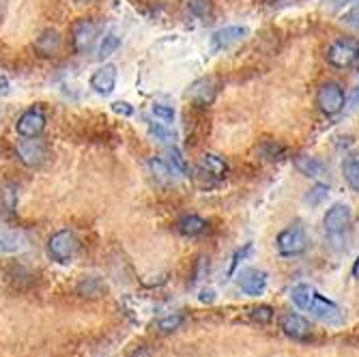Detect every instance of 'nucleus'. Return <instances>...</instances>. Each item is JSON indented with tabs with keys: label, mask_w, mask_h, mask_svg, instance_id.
<instances>
[{
	"label": "nucleus",
	"mask_w": 359,
	"mask_h": 357,
	"mask_svg": "<svg viewBox=\"0 0 359 357\" xmlns=\"http://www.w3.org/2000/svg\"><path fill=\"white\" fill-rule=\"evenodd\" d=\"M80 250V239L74 231L62 229L48 239V256L58 265L72 263Z\"/></svg>",
	"instance_id": "1"
},
{
	"label": "nucleus",
	"mask_w": 359,
	"mask_h": 357,
	"mask_svg": "<svg viewBox=\"0 0 359 357\" xmlns=\"http://www.w3.org/2000/svg\"><path fill=\"white\" fill-rule=\"evenodd\" d=\"M325 58L334 69H353L359 65V41L353 37H340L330 43Z\"/></svg>",
	"instance_id": "2"
},
{
	"label": "nucleus",
	"mask_w": 359,
	"mask_h": 357,
	"mask_svg": "<svg viewBox=\"0 0 359 357\" xmlns=\"http://www.w3.org/2000/svg\"><path fill=\"white\" fill-rule=\"evenodd\" d=\"M276 250L282 258H295L308 250V235L302 224H290L276 237Z\"/></svg>",
	"instance_id": "3"
},
{
	"label": "nucleus",
	"mask_w": 359,
	"mask_h": 357,
	"mask_svg": "<svg viewBox=\"0 0 359 357\" xmlns=\"http://www.w3.org/2000/svg\"><path fill=\"white\" fill-rule=\"evenodd\" d=\"M15 155L28 168H37L41 164H46L50 157V144L37 136V138H24L15 144Z\"/></svg>",
	"instance_id": "4"
},
{
	"label": "nucleus",
	"mask_w": 359,
	"mask_h": 357,
	"mask_svg": "<svg viewBox=\"0 0 359 357\" xmlns=\"http://www.w3.org/2000/svg\"><path fill=\"white\" fill-rule=\"evenodd\" d=\"M346 104V95H344V88L338 84V82H325L318 86L316 90V108L327 114V116H334L338 112H342Z\"/></svg>",
	"instance_id": "5"
},
{
	"label": "nucleus",
	"mask_w": 359,
	"mask_h": 357,
	"mask_svg": "<svg viewBox=\"0 0 359 357\" xmlns=\"http://www.w3.org/2000/svg\"><path fill=\"white\" fill-rule=\"evenodd\" d=\"M46 123H48V116H46V110L41 104L37 106H30L28 110H24L15 123V132L22 136V138H37L43 134L46 129Z\"/></svg>",
	"instance_id": "6"
},
{
	"label": "nucleus",
	"mask_w": 359,
	"mask_h": 357,
	"mask_svg": "<svg viewBox=\"0 0 359 357\" xmlns=\"http://www.w3.org/2000/svg\"><path fill=\"white\" fill-rule=\"evenodd\" d=\"M97 35H100V24L93 18H80L72 24V46L74 52L84 54L93 48Z\"/></svg>",
	"instance_id": "7"
},
{
	"label": "nucleus",
	"mask_w": 359,
	"mask_h": 357,
	"mask_svg": "<svg viewBox=\"0 0 359 357\" xmlns=\"http://www.w3.org/2000/svg\"><path fill=\"white\" fill-rule=\"evenodd\" d=\"M217 93H219V80L215 76L196 80L187 88V97H189L191 106H196V108H209L215 102Z\"/></svg>",
	"instance_id": "8"
},
{
	"label": "nucleus",
	"mask_w": 359,
	"mask_h": 357,
	"mask_svg": "<svg viewBox=\"0 0 359 357\" xmlns=\"http://www.w3.org/2000/svg\"><path fill=\"white\" fill-rule=\"evenodd\" d=\"M308 312H310L314 318H318L320 323H325V325H332V328H338V325H342V323H344V312H342V308H340L338 304H334L332 299L318 295V293H314Z\"/></svg>",
	"instance_id": "9"
},
{
	"label": "nucleus",
	"mask_w": 359,
	"mask_h": 357,
	"mask_svg": "<svg viewBox=\"0 0 359 357\" xmlns=\"http://www.w3.org/2000/svg\"><path fill=\"white\" fill-rule=\"evenodd\" d=\"M280 330L284 336L292 338V340H299L306 342L312 338V325L306 316H302L299 312H286L280 316Z\"/></svg>",
	"instance_id": "10"
},
{
	"label": "nucleus",
	"mask_w": 359,
	"mask_h": 357,
	"mask_svg": "<svg viewBox=\"0 0 359 357\" xmlns=\"http://www.w3.org/2000/svg\"><path fill=\"white\" fill-rule=\"evenodd\" d=\"M351 222H353V211L348 205H342V203L327 209V213H325V217H323L325 233H327L330 237H338L344 231H348Z\"/></svg>",
	"instance_id": "11"
},
{
	"label": "nucleus",
	"mask_w": 359,
	"mask_h": 357,
	"mask_svg": "<svg viewBox=\"0 0 359 357\" xmlns=\"http://www.w3.org/2000/svg\"><path fill=\"white\" fill-rule=\"evenodd\" d=\"M198 175L205 179V185H215L228 175V164L215 153H205L198 161Z\"/></svg>",
	"instance_id": "12"
},
{
	"label": "nucleus",
	"mask_w": 359,
	"mask_h": 357,
	"mask_svg": "<svg viewBox=\"0 0 359 357\" xmlns=\"http://www.w3.org/2000/svg\"><path fill=\"white\" fill-rule=\"evenodd\" d=\"M239 288L250 297H258L267 290V274L263 269H245L237 278Z\"/></svg>",
	"instance_id": "13"
},
{
	"label": "nucleus",
	"mask_w": 359,
	"mask_h": 357,
	"mask_svg": "<svg viewBox=\"0 0 359 357\" xmlns=\"http://www.w3.org/2000/svg\"><path fill=\"white\" fill-rule=\"evenodd\" d=\"M248 35V28L245 26H226L213 32L211 37V46L213 50H231L233 46L241 43Z\"/></svg>",
	"instance_id": "14"
},
{
	"label": "nucleus",
	"mask_w": 359,
	"mask_h": 357,
	"mask_svg": "<svg viewBox=\"0 0 359 357\" xmlns=\"http://www.w3.org/2000/svg\"><path fill=\"white\" fill-rule=\"evenodd\" d=\"M116 78H118V72L114 65H104V67L93 72L90 88H95L100 95H110L116 88Z\"/></svg>",
	"instance_id": "15"
},
{
	"label": "nucleus",
	"mask_w": 359,
	"mask_h": 357,
	"mask_svg": "<svg viewBox=\"0 0 359 357\" xmlns=\"http://www.w3.org/2000/svg\"><path fill=\"white\" fill-rule=\"evenodd\" d=\"M62 48V39L54 28L43 30L41 35L32 43V50H35L41 58H54Z\"/></svg>",
	"instance_id": "16"
},
{
	"label": "nucleus",
	"mask_w": 359,
	"mask_h": 357,
	"mask_svg": "<svg viewBox=\"0 0 359 357\" xmlns=\"http://www.w3.org/2000/svg\"><path fill=\"white\" fill-rule=\"evenodd\" d=\"M292 164L295 168L304 175V177H310V179H318L325 175V164L320 159L312 157V155H306V153H299L292 157Z\"/></svg>",
	"instance_id": "17"
},
{
	"label": "nucleus",
	"mask_w": 359,
	"mask_h": 357,
	"mask_svg": "<svg viewBox=\"0 0 359 357\" xmlns=\"http://www.w3.org/2000/svg\"><path fill=\"white\" fill-rule=\"evenodd\" d=\"M207 229H209L207 220L201 217V215H194V213H189V215H185V217H181L177 222V231L183 237H201V235L207 233Z\"/></svg>",
	"instance_id": "18"
},
{
	"label": "nucleus",
	"mask_w": 359,
	"mask_h": 357,
	"mask_svg": "<svg viewBox=\"0 0 359 357\" xmlns=\"http://www.w3.org/2000/svg\"><path fill=\"white\" fill-rule=\"evenodd\" d=\"M78 290V295L82 297H88V299H97V297H104L106 295V282L102 278H97V276H88V278H82L76 286Z\"/></svg>",
	"instance_id": "19"
},
{
	"label": "nucleus",
	"mask_w": 359,
	"mask_h": 357,
	"mask_svg": "<svg viewBox=\"0 0 359 357\" xmlns=\"http://www.w3.org/2000/svg\"><path fill=\"white\" fill-rule=\"evenodd\" d=\"M314 293H316V290H314L310 284H306V282H302V284H295V286L290 288V302L295 304L299 310L308 312V308H310V304H312V297H314Z\"/></svg>",
	"instance_id": "20"
},
{
	"label": "nucleus",
	"mask_w": 359,
	"mask_h": 357,
	"mask_svg": "<svg viewBox=\"0 0 359 357\" xmlns=\"http://www.w3.org/2000/svg\"><path fill=\"white\" fill-rule=\"evenodd\" d=\"M149 170H151V175L155 177V181H159V183H172L175 173H177V170L168 164V161L159 159V157H151V159H149Z\"/></svg>",
	"instance_id": "21"
},
{
	"label": "nucleus",
	"mask_w": 359,
	"mask_h": 357,
	"mask_svg": "<svg viewBox=\"0 0 359 357\" xmlns=\"http://www.w3.org/2000/svg\"><path fill=\"white\" fill-rule=\"evenodd\" d=\"M26 248V239L20 233H0V254H15Z\"/></svg>",
	"instance_id": "22"
},
{
	"label": "nucleus",
	"mask_w": 359,
	"mask_h": 357,
	"mask_svg": "<svg viewBox=\"0 0 359 357\" xmlns=\"http://www.w3.org/2000/svg\"><path fill=\"white\" fill-rule=\"evenodd\" d=\"M258 153H260V157L267 159V161H278V159L284 157L286 147L280 144V142H276V140H265V142H260Z\"/></svg>",
	"instance_id": "23"
},
{
	"label": "nucleus",
	"mask_w": 359,
	"mask_h": 357,
	"mask_svg": "<svg viewBox=\"0 0 359 357\" xmlns=\"http://www.w3.org/2000/svg\"><path fill=\"white\" fill-rule=\"evenodd\" d=\"M342 175L346 179V183L359 191V157H348L344 164H342Z\"/></svg>",
	"instance_id": "24"
},
{
	"label": "nucleus",
	"mask_w": 359,
	"mask_h": 357,
	"mask_svg": "<svg viewBox=\"0 0 359 357\" xmlns=\"http://www.w3.org/2000/svg\"><path fill=\"white\" fill-rule=\"evenodd\" d=\"M185 5L191 15L198 20H209L213 13V0H185Z\"/></svg>",
	"instance_id": "25"
},
{
	"label": "nucleus",
	"mask_w": 359,
	"mask_h": 357,
	"mask_svg": "<svg viewBox=\"0 0 359 357\" xmlns=\"http://www.w3.org/2000/svg\"><path fill=\"white\" fill-rule=\"evenodd\" d=\"M183 323H185V314H179V312L168 314V316H164V318H159V321H157V332H159V334L177 332V330L183 325Z\"/></svg>",
	"instance_id": "26"
},
{
	"label": "nucleus",
	"mask_w": 359,
	"mask_h": 357,
	"mask_svg": "<svg viewBox=\"0 0 359 357\" xmlns=\"http://www.w3.org/2000/svg\"><path fill=\"white\" fill-rule=\"evenodd\" d=\"M147 125H149V132H151V136H153L155 140H159V142H166V144H175V140H177L175 132H170V129H166L164 125L153 123V121H149Z\"/></svg>",
	"instance_id": "27"
},
{
	"label": "nucleus",
	"mask_w": 359,
	"mask_h": 357,
	"mask_svg": "<svg viewBox=\"0 0 359 357\" xmlns=\"http://www.w3.org/2000/svg\"><path fill=\"white\" fill-rule=\"evenodd\" d=\"M327 194H330V185L316 183L314 187L308 189V194H306V203H308L310 207H318L325 198H327Z\"/></svg>",
	"instance_id": "28"
},
{
	"label": "nucleus",
	"mask_w": 359,
	"mask_h": 357,
	"mask_svg": "<svg viewBox=\"0 0 359 357\" xmlns=\"http://www.w3.org/2000/svg\"><path fill=\"white\" fill-rule=\"evenodd\" d=\"M121 48V37L116 35V32H108V35L104 37L102 46H100V58H110L116 50Z\"/></svg>",
	"instance_id": "29"
},
{
	"label": "nucleus",
	"mask_w": 359,
	"mask_h": 357,
	"mask_svg": "<svg viewBox=\"0 0 359 357\" xmlns=\"http://www.w3.org/2000/svg\"><path fill=\"white\" fill-rule=\"evenodd\" d=\"M15 203H18V191H15V185H5L0 189V205L7 213H13L15 209Z\"/></svg>",
	"instance_id": "30"
},
{
	"label": "nucleus",
	"mask_w": 359,
	"mask_h": 357,
	"mask_svg": "<svg viewBox=\"0 0 359 357\" xmlns=\"http://www.w3.org/2000/svg\"><path fill=\"white\" fill-rule=\"evenodd\" d=\"M248 314L254 323H258V325H267V323L273 321V308L271 306H256Z\"/></svg>",
	"instance_id": "31"
},
{
	"label": "nucleus",
	"mask_w": 359,
	"mask_h": 357,
	"mask_svg": "<svg viewBox=\"0 0 359 357\" xmlns=\"http://www.w3.org/2000/svg\"><path fill=\"white\" fill-rule=\"evenodd\" d=\"M168 164H170L177 173H181V175H185V173H187V161H185V157H183L181 149H177L175 144L168 149Z\"/></svg>",
	"instance_id": "32"
},
{
	"label": "nucleus",
	"mask_w": 359,
	"mask_h": 357,
	"mask_svg": "<svg viewBox=\"0 0 359 357\" xmlns=\"http://www.w3.org/2000/svg\"><path fill=\"white\" fill-rule=\"evenodd\" d=\"M151 112L155 119H159L161 123H172L175 121V110L172 106H166V104H153L151 106Z\"/></svg>",
	"instance_id": "33"
},
{
	"label": "nucleus",
	"mask_w": 359,
	"mask_h": 357,
	"mask_svg": "<svg viewBox=\"0 0 359 357\" xmlns=\"http://www.w3.org/2000/svg\"><path fill=\"white\" fill-rule=\"evenodd\" d=\"M112 110L116 112V114H121V116H134V106L129 104V102H114L112 104Z\"/></svg>",
	"instance_id": "34"
},
{
	"label": "nucleus",
	"mask_w": 359,
	"mask_h": 357,
	"mask_svg": "<svg viewBox=\"0 0 359 357\" xmlns=\"http://www.w3.org/2000/svg\"><path fill=\"white\" fill-rule=\"evenodd\" d=\"M342 20H344V24H348L353 28H359V0H355V7Z\"/></svg>",
	"instance_id": "35"
},
{
	"label": "nucleus",
	"mask_w": 359,
	"mask_h": 357,
	"mask_svg": "<svg viewBox=\"0 0 359 357\" xmlns=\"http://www.w3.org/2000/svg\"><path fill=\"white\" fill-rule=\"evenodd\" d=\"M250 250H252V243H245V245H243V250H237V252H235L233 263H231V269H228V274H235V269H237L239 261H243L245 254H250Z\"/></svg>",
	"instance_id": "36"
},
{
	"label": "nucleus",
	"mask_w": 359,
	"mask_h": 357,
	"mask_svg": "<svg viewBox=\"0 0 359 357\" xmlns=\"http://www.w3.org/2000/svg\"><path fill=\"white\" fill-rule=\"evenodd\" d=\"M11 93V84L5 76H0V97H7Z\"/></svg>",
	"instance_id": "37"
},
{
	"label": "nucleus",
	"mask_w": 359,
	"mask_h": 357,
	"mask_svg": "<svg viewBox=\"0 0 359 357\" xmlns=\"http://www.w3.org/2000/svg\"><path fill=\"white\" fill-rule=\"evenodd\" d=\"M265 3L269 5V7H288V5H292V3H295V0H265Z\"/></svg>",
	"instance_id": "38"
},
{
	"label": "nucleus",
	"mask_w": 359,
	"mask_h": 357,
	"mask_svg": "<svg viewBox=\"0 0 359 357\" xmlns=\"http://www.w3.org/2000/svg\"><path fill=\"white\" fill-rule=\"evenodd\" d=\"M348 104H351V106H359V84L353 88V93H351V97H348Z\"/></svg>",
	"instance_id": "39"
},
{
	"label": "nucleus",
	"mask_w": 359,
	"mask_h": 357,
	"mask_svg": "<svg viewBox=\"0 0 359 357\" xmlns=\"http://www.w3.org/2000/svg\"><path fill=\"white\" fill-rule=\"evenodd\" d=\"M330 3H332V9H342L348 3H353V0H330Z\"/></svg>",
	"instance_id": "40"
},
{
	"label": "nucleus",
	"mask_w": 359,
	"mask_h": 357,
	"mask_svg": "<svg viewBox=\"0 0 359 357\" xmlns=\"http://www.w3.org/2000/svg\"><path fill=\"white\" fill-rule=\"evenodd\" d=\"M132 357H151V349H147V346H140Z\"/></svg>",
	"instance_id": "41"
},
{
	"label": "nucleus",
	"mask_w": 359,
	"mask_h": 357,
	"mask_svg": "<svg viewBox=\"0 0 359 357\" xmlns=\"http://www.w3.org/2000/svg\"><path fill=\"white\" fill-rule=\"evenodd\" d=\"M351 274H353V278L359 282V256L355 258V263H353V269H351Z\"/></svg>",
	"instance_id": "42"
},
{
	"label": "nucleus",
	"mask_w": 359,
	"mask_h": 357,
	"mask_svg": "<svg viewBox=\"0 0 359 357\" xmlns=\"http://www.w3.org/2000/svg\"><path fill=\"white\" fill-rule=\"evenodd\" d=\"M201 302H213V290H209V293H203Z\"/></svg>",
	"instance_id": "43"
},
{
	"label": "nucleus",
	"mask_w": 359,
	"mask_h": 357,
	"mask_svg": "<svg viewBox=\"0 0 359 357\" xmlns=\"http://www.w3.org/2000/svg\"><path fill=\"white\" fill-rule=\"evenodd\" d=\"M76 3H90V0H76Z\"/></svg>",
	"instance_id": "44"
}]
</instances>
